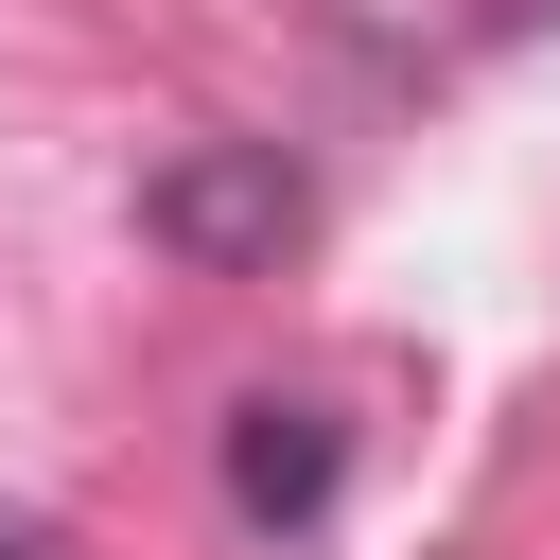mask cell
I'll return each instance as SVG.
<instances>
[{
	"label": "cell",
	"instance_id": "1",
	"mask_svg": "<svg viewBox=\"0 0 560 560\" xmlns=\"http://www.w3.org/2000/svg\"><path fill=\"white\" fill-rule=\"evenodd\" d=\"M140 228H158L175 262H210V280H262V262L315 228V192H298V158H280V140H192V158H158Z\"/></svg>",
	"mask_w": 560,
	"mask_h": 560
},
{
	"label": "cell",
	"instance_id": "2",
	"mask_svg": "<svg viewBox=\"0 0 560 560\" xmlns=\"http://www.w3.org/2000/svg\"><path fill=\"white\" fill-rule=\"evenodd\" d=\"M332 472H350V438H332V402H228V508L245 525H315L332 508Z\"/></svg>",
	"mask_w": 560,
	"mask_h": 560
},
{
	"label": "cell",
	"instance_id": "3",
	"mask_svg": "<svg viewBox=\"0 0 560 560\" xmlns=\"http://www.w3.org/2000/svg\"><path fill=\"white\" fill-rule=\"evenodd\" d=\"M0 560H52V525H18V508H0Z\"/></svg>",
	"mask_w": 560,
	"mask_h": 560
}]
</instances>
